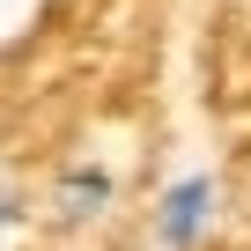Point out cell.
<instances>
[{
	"label": "cell",
	"instance_id": "7a4b0ae2",
	"mask_svg": "<svg viewBox=\"0 0 251 251\" xmlns=\"http://www.w3.org/2000/svg\"><path fill=\"white\" fill-rule=\"evenodd\" d=\"M111 207H118V177L103 163H67L52 177V222L59 229H96V222H111Z\"/></svg>",
	"mask_w": 251,
	"mask_h": 251
},
{
	"label": "cell",
	"instance_id": "6da1fadb",
	"mask_svg": "<svg viewBox=\"0 0 251 251\" xmlns=\"http://www.w3.org/2000/svg\"><path fill=\"white\" fill-rule=\"evenodd\" d=\"M214 214H222V185H214L207 170H185V177H170L163 200H155V244H163V251H200L207 229H214Z\"/></svg>",
	"mask_w": 251,
	"mask_h": 251
},
{
	"label": "cell",
	"instance_id": "3957f363",
	"mask_svg": "<svg viewBox=\"0 0 251 251\" xmlns=\"http://www.w3.org/2000/svg\"><path fill=\"white\" fill-rule=\"evenodd\" d=\"M23 229H30V200H23L15 170L0 163V251H15V244H23Z\"/></svg>",
	"mask_w": 251,
	"mask_h": 251
}]
</instances>
